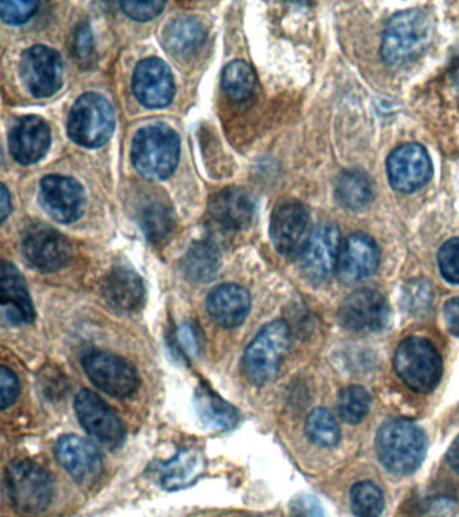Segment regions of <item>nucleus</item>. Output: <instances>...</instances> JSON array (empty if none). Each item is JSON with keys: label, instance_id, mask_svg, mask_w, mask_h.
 <instances>
[{"label": "nucleus", "instance_id": "nucleus-6", "mask_svg": "<svg viewBox=\"0 0 459 517\" xmlns=\"http://www.w3.org/2000/svg\"><path fill=\"white\" fill-rule=\"evenodd\" d=\"M114 130V110L108 100L97 93H85L70 111L68 132L77 145L89 149L104 146Z\"/></svg>", "mask_w": 459, "mask_h": 517}, {"label": "nucleus", "instance_id": "nucleus-24", "mask_svg": "<svg viewBox=\"0 0 459 517\" xmlns=\"http://www.w3.org/2000/svg\"><path fill=\"white\" fill-rule=\"evenodd\" d=\"M103 294L108 305L118 312L132 313L145 301L146 289L142 278L128 268H114L105 278Z\"/></svg>", "mask_w": 459, "mask_h": 517}, {"label": "nucleus", "instance_id": "nucleus-44", "mask_svg": "<svg viewBox=\"0 0 459 517\" xmlns=\"http://www.w3.org/2000/svg\"><path fill=\"white\" fill-rule=\"evenodd\" d=\"M447 462L459 474V435L447 452Z\"/></svg>", "mask_w": 459, "mask_h": 517}, {"label": "nucleus", "instance_id": "nucleus-29", "mask_svg": "<svg viewBox=\"0 0 459 517\" xmlns=\"http://www.w3.org/2000/svg\"><path fill=\"white\" fill-rule=\"evenodd\" d=\"M221 254L209 240L194 243L184 258V270L189 279L197 283H209L219 274Z\"/></svg>", "mask_w": 459, "mask_h": 517}, {"label": "nucleus", "instance_id": "nucleus-7", "mask_svg": "<svg viewBox=\"0 0 459 517\" xmlns=\"http://www.w3.org/2000/svg\"><path fill=\"white\" fill-rule=\"evenodd\" d=\"M11 504L23 515H37L49 507L53 497L52 478L33 461L14 462L6 472Z\"/></svg>", "mask_w": 459, "mask_h": 517}, {"label": "nucleus", "instance_id": "nucleus-2", "mask_svg": "<svg viewBox=\"0 0 459 517\" xmlns=\"http://www.w3.org/2000/svg\"><path fill=\"white\" fill-rule=\"evenodd\" d=\"M180 138L166 126H149L136 132L131 159L136 171L149 181H162L180 161Z\"/></svg>", "mask_w": 459, "mask_h": 517}, {"label": "nucleus", "instance_id": "nucleus-21", "mask_svg": "<svg viewBox=\"0 0 459 517\" xmlns=\"http://www.w3.org/2000/svg\"><path fill=\"white\" fill-rule=\"evenodd\" d=\"M2 312L6 321L13 326L30 325L35 318L33 301L18 268L11 263H2Z\"/></svg>", "mask_w": 459, "mask_h": 517}, {"label": "nucleus", "instance_id": "nucleus-8", "mask_svg": "<svg viewBox=\"0 0 459 517\" xmlns=\"http://www.w3.org/2000/svg\"><path fill=\"white\" fill-rule=\"evenodd\" d=\"M81 364L93 386L107 395L124 399L138 390V373L122 357L103 351H91L85 353Z\"/></svg>", "mask_w": 459, "mask_h": 517}, {"label": "nucleus", "instance_id": "nucleus-39", "mask_svg": "<svg viewBox=\"0 0 459 517\" xmlns=\"http://www.w3.org/2000/svg\"><path fill=\"white\" fill-rule=\"evenodd\" d=\"M290 517H325V515L320 501L311 495H301L291 501Z\"/></svg>", "mask_w": 459, "mask_h": 517}, {"label": "nucleus", "instance_id": "nucleus-31", "mask_svg": "<svg viewBox=\"0 0 459 517\" xmlns=\"http://www.w3.org/2000/svg\"><path fill=\"white\" fill-rule=\"evenodd\" d=\"M223 88L235 101H244L251 97L256 88V75L252 66L245 61H232L224 69Z\"/></svg>", "mask_w": 459, "mask_h": 517}, {"label": "nucleus", "instance_id": "nucleus-25", "mask_svg": "<svg viewBox=\"0 0 459 517\" xmlns=\"http://www.w3.org/2000/svg\"><path fill=\"white\" fill-rule=\"evenodd\" d=\"M194 408L198 419L209 429L229 431L239 425V411L206 384L198 386L194 394Z\"/></svg>", "mask_w": 459, "mask_h": 517}, {"label": "nucleus", "instance_id": "nucleus-23", "mask_svg": "<svg viewBox=\"0 0 459 517\" xmlns=\"http://www.w3.org/2000/svg\"><path fill=\"white\" fill-rule=\"evenodd\" d=\"M209 316L225 329L240 326L251 310L250 293L237 285H221L213 290L206 302Z\"/></svg>", "mask_w": 459, "mask_h": 517}, {"label": "nucleus", "instance_id": "nucleus-17", "mask_svg": "<svg viewBox=\"0 0 459 517\" xmlns=\"http://www.w3.org/2000/svg\"><path fill=\"white\" fill-rule=\"evenodd\" d=\"M56 456L62 468L80 485L93 484L103 472V458L95 445L79 435H64L58 439Z\"/></svg>", "mask_w": 459, "mask_h": 517}, {"label": "nucleus", "instance_id": "nucleus-14", "mask_svg": "<svg viewBox=\"0 0 459 517\" xmlns=\"http://www.w3.org/2000/svg\"><path fill=\"white\" fill-rule=\"evenodd\" d=\"M387 171L392 188L412 193L429 184L433 177V163L425 147L408 143L392 151L387 159Z\"/></svg>", "mask_w": 459, "mask_h": 517}, {"label": "nucleus", "instance_id": "nucleus-40", "mask_svg": "<svg viewBox=\"0 0 459 517\" xmlns=\"http://www.w3.org/2000/svg\"><path fill=\"white\" fill-rule=\"evenodd\" d=\"M0 391H2L0 402H2L3 410H6L13 406L19 396L18 377L7 367H2V371H0Z\"/></svg>", "mask_w": 459, "mask_h": 517}, {"label": "nucleus", "instance_id": "nucleus-13", "mask_svg": "<svg viewBox=\"0 0 459 517\" xmlns=\"http://www.w3.org/2000/svg\"><path fill=\"white\" fill-rule=\"evenodd\" d=\"M270 233L279 254L289 258L301 256L313 233L305 205L297 201L279 205L272 213Z\"/></svg>", "mask_w": 459, "mask_h": 517}, {"label": "nucleus", "instance_id": "nucleus-10", "mask_svg": "<svg viewBox=\"0 0 459 517\" xmlns=\"http://www.w3.org/2000/svg\"><path fill=\"white\" fill-rule=\"evenodd\" d=\"M390 320L391 309L387 299L372 289H361L348 295L338 309V321L350 332H380Z\"/></svg>", "mask_w": 459, "mask_h": 517}, {"label": "nucleus", "instance_id": "nucleus-36", "mask_svg": "<svg viewBox=\"0 0 459 517\" xmlns=\"http://www.w3.org/2000/svg\"><path fill=\"white\" fill-rule=\"evenodd\" d=\"M38 7H40L38 2L10 0V2L0 3V15L7 25H22L37 13Z\"/></svg>", "mask_w": 459, "mask_h": 517}, {"label": "nucleus", "instance_id": "nucleus-11", "mask_svg": "<svg viewBox=\"0 0 459 517\" xmlns=\"http://www.w3.org/2000/svg\"><path fill=\"white\" fill-rule=\"evenodd\" d=\"M22 254L27 263L37 270L54 272L69 263L72 246L56 229L45 224H34L23 232Z\"/></svg>", "mask_w": 459, "mask_h": 517}, {"label": "nucleus", "instance_id": "nucleus-15", "mask_svg": "<svg viewBox=\"0 0 459 517\" xmlns=\"http://www.w3.org/2000/svg\"><path fill=\"white\" fill-rule=\"evenodd\" d=\"M42 208L52 219L61 224L75 223L84 215L87 196L75 178L49 176L41 182Z\"/></svg>", "mask_w": 459, "mask_h": 517}, {"label": "nucleus", "instance_id": "nucleus-33", "mask_svg": "<svg viewBox=\"0 0 459 517\" xmlns=\"http://www.w3.org/2000/svg\"><path fill=\"white\" fill-rule=\"evenodd\" d=\"M337 408L342 421L350 423V425H357V423L363 422L369 414L371 396L365 388L360 386L344 388L338 395Z\"/></svg>", "mask_w": 459, "mask_h": 517}, {"label": "nucleus", "instance_id": "nucleus-38", "mask_svg": "<svg viewBox=\"0 0 459 517\" xmlns=\"http://www.w3.org/2000/svg\"><path fill=\"white\" fill-rule=\"evenodd\" d=\"M122 7L124 13L135 21H150L157 18L165 9L163 2H123Z\"/></svg>", "mask_w": 459, "mask_h": 517}, {"label": "nucleus", "instance_id": "nucleus-34", "mask_svg": "<svg viewBox=\"0 0 459 517\" xmlns=\"http://www.w3.org/2000/svg\"><path fill=\"white\" fill-rule=\"evenodd\" d=\"M350 508L357 517H379L384 509L383 492L372 482H359L350 491Z\"/></svg>", "mask_w": 459, "mask_h": 517}, {"label": "nucleus", "instance_id": "nucleus-1", "mask_svg": "<svg viewBox=\"0 0 459 517\" xmlns=\"http://www.w3.org/2000/svg\"><path fill=\"white\" fill-rule=\"evenodd\" d=\"M427 439L416 423L395 419L384 423L376 437L380 464L390 473L407 476L415 472L426 457Z\"/></svg>", "mask_w": 459, "mask_h": 517}, {"label": "nucleus", "instance_id": "nucleus-41", "mask_svg": "<svg viewBox=\"0 0 459 517\" xmlns=\"http://www.w3.org/2000/svg\"><path fill=\"white\" fill-rule=\"evenodd\" d=\"M177 340L186 352L192 353V355H197L200 344H198V337L193 326H190L189 324L180 326L177 330Z\"/></svg>", "mask_w": 459, "mask_h": 517}, {"label": "nucleus", "instance_id": "nucleus-5", "mask_svg": "<svg viewBox=\"0 0 459 517\" xmlns=\"http://www.w3.org/2000/svg\"><path fill=\"white\" fill-rule=\"evenodd\" d=\"M431 38V22L420 10L400 11L390 19L381 42V56L388 64H402L422 52Z\"/></svg>", "mask_w": 459, "mask_h": 517}, {"label": "nucleus", "instance_id": "nucleus-30", "mask_svg": "<svg viewBox=\"0 0 459 517\" xmlns=\"http://www.w3.org/2000/svg\"><path fill=\"white\" fill-rule=\"evenodd\" d=\"M139 225L151 243H165L174 231V213L162 201L147 202L140 208Z\"/></svg>", "mask_w": 459, "mask_h": 517}, {"label": "nucleus", "instance_id": "nucleus-12", "mask_svg": "<svg viewBox=\"0 0 459 517\" xmlns=\"http://www.w3.org/2000/svg\"><path fill=\"white\" fill-rule=\"evenodd\" d=\"M21 79L31 95L49 97L60 91L64 83V62L56 50L33 46L22 54Z\"/></svg>", "mask_w": 459, "mask_h": 517}, {"label": "nucleus", "instance_id": "nucleus-43", "mask_svg": "<svg viewBox=\"0 0 459 517\" xmlns=\"http://www.w3.org/2000/svg\"><path fill=\"white\" fill-rule=\"evenodd\" d=\"M11 212V198L9 194V190H7L6 185H2V189H0V221L5 223L7 217H9Z\"/></svg>", "mask_w": 459, "mask_h": 517}, {"label": "nucleus", "instance_id": "nucleus-35", "mask_svg": "<svg viewBox=\"0 0 459 517\" xmlns=\"http://www.w3.org/2000/svg\"><path fill=\"white\" fill-rule=\"evenodd\" d=\"M438 266L442 277L453 285H459V239H451L443 244L438 254Z\"/></svg>", "mask_w": 459, "mask_h": 517}, {"label": "nucleus", "instance_id": "nucleus-3", "mask_svg": "<svg viewBox=\"0 0 459 517\" xmlns=\"http://www.w3.org/2000/svg\"><path fill=\"white\" fill-rule=\"evenodd\" d=\"M394 367L402 382L419 394H429L441 382V355L429 340L410 337L396 349Z\"/></svg>", "mask_w": 459, "mask_h": 517}, {"label": "nucleus", "instance_id": "nucleus-22", "mask_svg": "<svg viewBox=\"0 0 459 517\" xmlns=\"http://www.w3.org/2000/svg\"><path fill=\"white\" fill-rule=\"evenodd\" d=\"M209 216L220 227L232 231L250 227L255 217L254 198L243 189L221 190L209 202Z\"/></svg>", "mask_w": 459, "mask_h": 517}, {"label": "nucleus", "instance_id": "nucleus-20", "mask_svg": "<svg viewBox=\"0 0 459 517\" xmlns=\"http://www.w3.org/2000/svg\"><path fill=\"white\" fill-rule=\"evenodd\" d=\"M10 153L15 161L29 166L45 157L50 146V128L38 116L18 119L10 132Z\"/></svg>", "mask_w": 459, "mask_h": 517}, {"label": "nucleus", "instance_id": "nucleus-9", "mask_svg": "<svg viewBox=\"0 0 459 517\" xmlns=\"http://www.w3.org/2000/svg\"><path fill=\"white\" fill-rule=\"evenodd\" d=\"M75 411L80 425L100 445L116 449L126 438V427L110 404L95 392L83 390L76 396Z\"/></svg>", "mask_w": 459, "mask_h": 517}, {"label": "nucleus", "instance_id": "nucleus-45", "mask_svg": "<svg viewBox=\"0 0 459 517\" xmlns=\"http://www.w3.org/2000/svg\"><path fill=\"white\" fill-rule=\"evenodd\" d=\"M451 77H453L455 87H457L459 91V57L457 58V62H455L453 66V72H451Z\"/></svg>", "mask_w": 459, "mask_h": 517}, {"label": "nucleus", "instance_id": "nucleus-19", "mask_svg": "<svg viewBox=\"0 0 459 517\" xmlns=\"http://www.w3.org/2000/svg\"><path fill=\"white\" fill-rule=\"evenodd\" d=\"M380 264L375 240L365 233H353L345 240L338 259V275L345 283H357L372 277Z\"/></svg>", "mask_w": 459, "mask_h": 517}, {"label": "nucleus", "instance_id": "nucleus-42", "mask_svg": "<svg viewBox=\"0 0 459 517\" xmlns=\"http://www.w3.org/2000/svg\"><path fill=\"white\" fill-rule=\"evenodd\" d=\"M443 312H445L447 330L454 337H459V297L447 301Z\"/></svg>", "mask_w": 459, "mask_h": 517}, {"label": "nucleus", "instance_id": "nucleus-32", "mask_svg": "<svg viewBox=\"0 0 459 517\" xmlns=\"http://www.w3.org/2000/svg\"><path fill=\"white\" fill-rule=\"evenodd\" d=\"M306 434L311 442L322 447H333L340 442V427L336 418L325 408H315L306 421Z\"/></svg>", "mask_w": 459, "mask_h": 517}, {"label": "nucleus", "instance_id": "nucleus-28", "mask_svg": "<svg viewBox=\"0 0 459 517\" xmlns=\"http://www.w3.org/2000/svg\"><path fill=\"white\" fill-rule=\"evenodd\" d=\"M334 193L342 208L363 211L373 200L371 178L360 170L344 171L338 177Z\"/></svg>", "mask_w": 459, "mask_h": 517}, {"label": "nucleus", "instance_id": "nucleus-4", "mask_svg": "<svg viewBox=\"0 0 459 517\" xmlns=\"http://www.w3.org/2000/svg\"><path fill=\"white\" fill-rule=\"evenodd\" d=\"M289 347L290 329L286 322H270L245 349V375L255 386L271 383L278 375Z\"/></svg>", "mask_w": 459, "mask_h": 517}, {"label": "nucleus", "instance_id": "nucleus-18", "mask_svg": "<svg viewBox=\"0 0 459 517\" xmlns=\"http://www.w3.org/2000/svg\"><path fill=\"white\" fill-rule=\"evenodd\" d=\"M132 87L140 103L149 108L169 106L175 93L173 73L166 62L159 58H147L139 62Z\"/></svg>", "mask_w": 459, "mask_h": 517}, {"label": "nucleus", "instance_id": "nucleus-16", "mask_svg": "<svg viewBox=\"0 0 459 517\" xmlns=\"http://www.w3.org/2000/svg\"><path fill=\"white\" fill-rule=\"evenodd\" d=\"M341 233L333 223L321 224L311 233L303 250L301 266L307 278L314 282L326 281L337 270L341 252Z\"/></svg>", "mask_w": 459, "mask_h": 517}, {"label": "nucleus", "instance_id": "nucleus-26", "mask_svg": "<svg viewBox=\"0 0 459 517\" xmlns=\"http://www.w3.org/2000/svg\"><path fill=\"white\" fill-rule=\"evenodd\" d=\"M204 25L193 17L175 18L162 33V44L175 57H189L196 54L205 44Z\"/></svg>", "mask_w": 459, "mask_h": 517}, {"label": "nucleus", "instance_id": "nucleus-37", "mask_svg": "<svg viewBox=\"0 0 459 517\" xmlns=\"http://www.w3.org/2000/svg\"><path fill=\"white\" fill-rule=\"evenodd\" d=\"M75 57L83 66H91L95 60V42L88 23H80L75 33Z\"/></svg>", "mask_w": 459, "mask_h": 517}, {"label": "nucleus", "instance_id": "nucleus-27", "mask_svg": "<svg viewBox=\"0 0 459 517\" xmlns=\"http://www.w3.org/2000/svg\"><path fill=\"white\" fill-rule=\"evenodd\" d=\"M206 461L197 449H185L161 468V484L167 491L192 487L204 474Z\"/></svg>", "mask_w": 459, "mask_h": 517}]
</instances>
